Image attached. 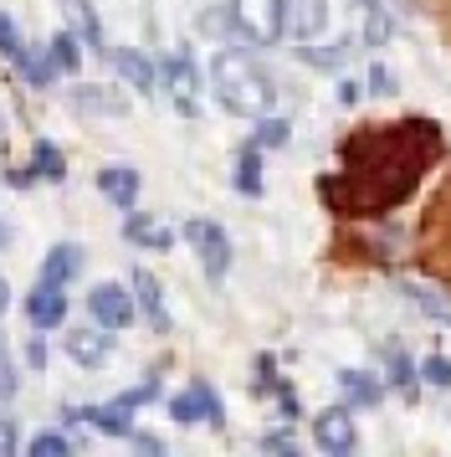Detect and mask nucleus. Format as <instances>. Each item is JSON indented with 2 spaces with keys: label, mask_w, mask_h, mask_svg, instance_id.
Returning <instances> with one entry per match:
<instances>
[{
  "label": "nucleus",
  "mask_w": 451,
  "mask_h": 457,
  "mask_svg": "<svg viewBox=\"0 0 451 457\" xmlns=\"http://www.w3.org/2000/svg\"><path fill=\"white\" fill-rule=\"evenodd\" d=\"M441 154V134L436 124L415 119V124H380V134L348 139L344 145V180L354 186L348 201H339L344 216H374L390 211L400 195H410V186L421 180L426 160Z\"/></svg>",
  "instance_id": "1"
},
{
  "label": "nucleus",
  "mask_w": 451,
  "mask_h": 457,
  "mask_svg": "<svg viewBox=\"0 0 451 457\" xmlns=\"http://www.w3.org/2000/svg\"><path fill=\"white\" fill-rule=\"evenodd\" d=\"M210 83H216L221 108L242 113V119H262L266 108H272V83H266L262 72H257V62L242 57V52H216Z\"/></svg>",
  "instance_id": "2"
},
{
  "label": "nucleus",
  "mask_w": 451,
  "mask_h": 457,
  "mask_svg": "<svg viewBox=\"0 0 451 457\" xmlns=\"http://www.w3.org/2000/svg\"><path fill=\"white\" fill-rule=\"evenodd\" d=\"M231 21L251 46H277L287 31V0H231Z\"/></svg>",
  "instance_id": "3"
},
{
  "label": "nucleus",
  "mask_w": 451,
  "mask_h": 457,
  "mask_svg": "<svg viewBox=\"0 0 451 457\" xmlns=\"http://www.w3.org/2000/svg\"><path fill=\"white\" fill-rule=\"evenodd\" d=\"M184 237H190V247H195V257H201L205 278H210V283H221L226 268H231V237H226L216 221H190Z\"/></svg>",
  "instance_id": "4"
},
{
  "label": "nucleus",
  "mask_w": 451,
  "mask_h": 457,
  "mask_svg": "<svg viewBox=\"0 0 451 457\" xmlns=\"http://www.w3.org/2000/svg\"><path fill=\"white\" fill-rule=\"evenodd\" d=\"M313 442H318L328 457H348L354 453V447H359V427H354L348 406H328V411L313 416Z\"/></svg>",
  "instance_id": "5"
},
{
  "label": "nucleus",
  "mask_w": 451,
  "mask_h": 457,
  "mask_svg": "<svg viewBox=\"0 0 451 457\" xmlns=\"http://www.w3.org/2000/svg\"><path fill=\"white\" fill-rule=\"evenodd\" d=\"M87 313L98 319L102 329H128L134 324V293L119 288V283H98L87 293Z\"/></svg>",
  "instance_id": "6"
},
{
  "label": "nucleus",
  "mask_w": 451,
  "mask_h": 457,
  "mask_svg": "<svg viewBox=\"0 0 451 457\" xmlns=\"http://www.w3.org/2000/svg\"><path fill=\"white\" fill-rule=\"evenodd\" d=\"M164 83H169V98H175V108H180L184 119L201 113V78H195V62H190L184 52H175V57L164 62Z\"/></svg>",
  "instance_id": "7"
},
{
  "label": "nucleus",
  "mask_w": 451,
  "mask_h": 457,
  "mask_svg": "<svg viewBox=\"0 0 451 457\" xmlns=\"http://www.w3.org/2000/svg\"><path fill=\"white\" fill-rule=\"evenodd\" d=\"M26 319H31V329H57L62 319H67V293H62V283H46L41 278L37 288L26 293Z\"/></svg>",
  "instance_id": "8"
},
{
  "label": "nucleus",
  "mask_w": 451,
  "mask_h": 457,
  "mask_svg": "<svg viewBox=\"0 0 451 457\" xmlns=\"http://www.w3.org/2000/svg\"><path fill=\"white\" fill-rule=\"evenodd\" d=\"M169 416L175 421H210V427H221V401H216V391L205 380H195L190 391H180L169 401Z\"/></svg>",
  "instance_id": "9"
},
{
  "label": "nucleus",
  "mask_w": 451,
  "mask_h": 457,
  "mask_svg": "<svg viewBox=\"0 0 451 457\" xmlns=\"http://www.w3.org/2000/svg\"><path fill=\"white\" fill-rule=\"evenodd\" d=\"M134 406L123 401H108V406H82V411H67L72 421H87L93 432H108V436H134V421H128Z\"/></svg>",
  "instance_id": "10"
},
{
  "label": "nucleus",
  "mask_w": 451,
  "mask_h": 457,
  "mask_svg": "<svg viewBox=\"0 0 451 457\" xmlns=\"http://www.w3.org/2000/svg\"><path fill=\"white\" fill-rule=\"evenodd\" d=\"M324 26H328V5L324 0H287V31H292L298 42H313Z\"/></svg>",
  "instance_id": "11"
},
{
  "label": "nucleus",
  "mask_w": 451,
  "mask_h": 457,
  "mask_svg": "<svg viewBox=\"0 0 451 457\" xmlns=\"http://www.w3.org/2000/svg\"><path fill=\"white\" fill-rule=\"evenodd\" d=\"M98 190H102V195H108L119 211H128L134 201H139V170H128V165L98 170Z\"/></svg>",
  "instance_id": "12"
},
{
  "label": "nucleus",
  "mask_w": 451,
  "mask_h": 457,
  "mask_svg": "<svg viewBox=\"0 0 451 457\" xmlns=\"http://www.w3.org/2000/svg\"><path fill=\"white\" fill-rule=\"evenodd\" d=\"M108 350H113V334L102 329H72L67 334V354L78 360V365H102L108 360Z\"/></svg>",
  "instance_id": "13"
},
{
  "label": "nucleus",
  "mask_w": 451,
  "mask_h": 457,
  "mask_svg": "<svg viewBox=\"0 0 451 457\" xmlns=\"http://www.w3.org/2000/svg\"><path fill=\"white\" fill-rule=\"evenodd\" d=\"M113 67H119V78L128 87H139V93H154V62L144 57V52H134V46H113Z\"/></svg>",
  "instance_id": "14"
},
{
  "label": "nucleus",
  "mask_w": 451,
  "mask_h": 457,
  "mask_svg": "<svg viewBox=\"0 0 451 457\" xmlns=\"http://www.w3.org/2000/svg\"><path fill=\"white\" fill-rule=\"evenodd\" d=\"M62 11H67V26L78 31V42L93 46V52H102V26H98L93 0H62Z\"/></svg>",
  "instance_id": "15"
},
{
  "label": "nucleus",
  "mask_w": 451,
  "mask_h": 457,
  "mask_svg": "<svg viewBox=\"0 0 451 457\" xmlns=\"http://www.w3.org/2000/svg\"><path fill=\"white\" fill-rule=\"evenodd\" d=\"M78 268H82V247L57 242V247L46 252V262H41V278L46 283H67V278H78Z\"/></svg>",
  "instance_id": "16"
},
{
  "label": "nucleus",
  "mask_w": 451,
  "mask_h": 457,
  "mask_svg": "<svg viewBox=\"0 0 451 457\" xmlns=\"http://www.w3.org/2000/svg\"><path fill=\"white\" fill-rule=\"evenodd\" d=\"M134 293H139V309L149 313V324L154 329H169V313H164V293H160V283H154V272H134Z\"/></svg>",
  "instance_id": "17"
},
{
  "label": "nucleus",
  "mask_w": 451,
  "mask_h": 457,
  "mask_svg": "<svg viewBox=\"0 0 451 457\" xmlns=\"http://www.w3.org/2000/svg\"><path fill=\"white\" fill-rule=\"evenodd\" d=\"M72 104L82 113H128V98L123 93H108V87H72Z\"/></svg>",
  "instance_id": "18"
},
{
  "label": "nucleus",
  "mask_w": 451,
  "mask_h": 457,
  "mask_svg": "<svg viewBox=\"0 0 451 457\" xmlns=\"http://www.w3.org/2000/svg\"><path fill=\"white\" fill-rule=\"evenodd\" d=\"M231 180H236L242 195H262V149L246 145L242 154H236V175H231Z\"/></svg>",
  "instance_id": "19"
},
{
  "label": "nucleus",
  "mask_w": 451,
  "mask_h": 457,
  "mask_svg": "<svg viewBox=\"0 0 451 457\" xmlns=\"http://www.w3.org/2000/svg\"><path fill=\"white\" fill-rule=\"evenodd\" d=\"M128 242H139V247H154V252H169V242H175V231L160 227V221H149V216H128Z\"/></svg>",
  "instance_id": "20"
},
{
  "label": "nucleus",
  "mask_w": 451,
  "mask_h": 457,
  "mask_svg": "<svg viewBox=\"0 0 451 457\" xmlns=\"http://www.w3.org/2000/svg\"><path fill=\"white\" fill-rule=\"evenodd\" d=\"M46 57H52V67H57V72H78V67H82L78 31H57V37H52V46H46Z\"/></svg>",
  "instance_id": "21"
},
{
  "label": "nucleus",
  "mask_w": 451,
  "mask_h": 457,
  "mask_svg": "<svg viewBox=\"0 0 451 457\" xmlns=\"http://www.w3.org/2000/svg\"><path fill=\"white\" fill-rule=\"evenodd\" d=\"M31 175H41V180H62V175H67L62 149L46 145V139H37V149H31Z\"/></svg>",
  "instance_id": "22"
},
{
  "label": "nucleus",
  "mask_w": 451,
  "mask_h": 457,
  "mask_svg": "<svg viewBox=\"0 0 451 457\" xmlns=\"http://www.w3.org/2000/svg\"><path fill=\"white\" fill-rule=\"evenodd\" d=\"M339 386H344V395L348 401H359V406H374V401H380V380H369L365 370H339Z\"/></svg>",
  "instance_id": "23"
},
{
  "label": "nucleus",
  "mask_w": 451,
  "mask_h": 457,
  "mask_svg": "<svg viewBox=\"0 0 451 457\" xmlns=\"http://www.w3.org/2000/svg\"><path fill=\"white\" fill-rule=\"evenodd\" d=\"M287 139H292V124L287 119H266V113H262V124H257V134H251L257 149H287Z\"/></svg>",
  "instance_id": "24"
},
{
  "label": "nucleus",
  "mask_w": 451,
  "mask_h": 457,
  "mask_svg": "<svg viewBox=\"0 0 451 457\" xmlns=\"http://www.w3.org/2000/svg\"><path fill=\"white\" fill-rule=\"evenodd\" d=\"M390 31H395V26H390L385 5H380V0H374V5H365V46H385Z\"/></svg>",
  "instance_id": "25"
},
{
  "label": "nucleus",
  "mask_w": 451,
  "mask_h": 457,
  "mask_svg": "<svg viewBox=\"0 0 451 457\" xmlns=\"http://www.w3.org/2000/svg\"><path fill=\"white\" fill-rule=\"evenodd\" d=\"M406 293H410V303H421V309H426L430 319H441V324H451V298H441V293L421 288V283H406Z\"/></svg>",
  "instance_id": "26"
},
{
  "label": "nucleus",
  "mask_w": 451,
  "mask_h": 457,
  "mask_svg": "<svg viewBox=\"0 0 451 457\" xmlns=\"http://www.w3.org/2000/svg\"><path fill=\"white\" fill-rule=\"evenodd\" d=\"M348 52H354V42H333V46H324V52H318V46H303V62L308 67H339Z\"/></svg>",
  "instance_id": "27"
},
{
  "label": "nucleus",
  "mask_w": 451,
  "mask_h": 457,
  "mask_svg": "<svg viewBox=\"0 0 451 457\" xmlns=\"http://www.w3.org/2000/svg\"><path fill=\"white\" fill-rule=\"evenodd\" d=\"M421 380L436 386V391H451V360H447V354H430L426 365H421Z\"/></svg>",
  "instance_id": "28"
},
{
  "label": "nucleus",
  "mask_w": 451,
  "mask_h": 457,
  "mask_svg": "<svg viewBox=\"0 0 451 457\" xmlns=\"http://www.w3.org/2000/svg\"><path fill=\"white\" fill-rule=\"evenodd\" d=\"M67 453H72V442H67V436H57V432L31 436V457H67Z\"/></svg>",
  "instance_id": "29"
},
{
  "label": "nucleus",
  "mask_w": 451,
  "mask_h": 457,
  "mask_svg": "<svg viewBox=\"0 0 451 457\" xmlns=\"http://www.w3.org/2000/svg\"><path fill=\"white\" fill-rule=\"evenodd\" d=\"M0 57H11V62H16V57H20V37H16V21H11L5 11H0Z\"/></svg>",
  "instance_id": "30"
},
{
  "label": "nucleus",
  "mask_w": 451,
  "mask_h": 457,
  "mask_svg": "<svg viewBox=\"0 0 451 457\" xmlns=\"http://www.w3.org/2000/svg\"><path fill=\"white\" fill-rule=\"evenodd\" d=\"M390 380H395L400 391H410V386H415V370H410L406 354H390Z\"/></svg>",
  "instance_id": "31"
},
{
  "label": "nucleus",
  "mask_w": 451,
  "mask_h": 457,
  "mask_svg": "<svg viewBox=\"0 0 451 457\" xmlns=\"http://www.w3.org/2000/svg\"><path fill=\"white\" fill-rule=\"evenodd\" d=\"M16 395V365H11V354L0 350V401H11Z\"/></svg>",
  "instance_id": "32"
},
{
  "label": "nucleus",
  "mask_w": 451,
  "mask_h": 457,
  "mask_svg": "<svg viewBox=\"0 0 451 457\" xmlns=\"http://www.w3.org/2000/svg\"><path fill=\"white\" fill-rule=\"evenodd\" d=\"M16 442H20L16 421H11V416H0V457H16Z\"/></svg>",
  "instance_id": "33"
},
{
  "label": "nucleus",
  "mask_w": 451,
  "mask_h": 457,
  "mask_svg": "<svg viewBox=\"0 0 451 457\" xmlns=\"http://www.w3.org/2000/svg\"><path fill=\"white\" fill-rule=\"evenodd\" d=\"M369 93H380V98H390V93H395V78H390L385 67H374V72H369Z\"/></svg>",
  "instance_id": "34"
},
{
  "label": "nucleus",
  "mask_w": 451,
  "mask_h": 457,
  "mask_svg": "<svg viewBox=\"0 0 451 457\" xmlns=\"http://www.w3.org/2000/svg\"><path fill=\"white\" fill-rule=\"evenodd\" d=\"M339 104H359V83H339Z\"/></svg>",
  "instance_id": "35"
},
{
  "label": "nucleus",
  "mask_w": 451,
  "mask_h": 457,
  "mask_svg": "<svg viewBox=\"0 0 451 457\" xmlns=\"http://www.w3.org/2000/svg\"><path fill=\"white\" fill-rule=\"evenodd\" d=\"M26 360H31L37 370H41V365H46V350H41V339H31V345H26Z\"/></svg>",
  "instance_id": "36"
},
{
  "label": "nucleus",
  "mask_w": 451,
  "mask_h": 457,
  "mask_svg": "<svg viewBox=\"0 0 451 457\" xmlns=\"http://www.w3.org/2000/svg\"><path fill=\"white\" fill-rule=\"evenodd\" d=\"M262 447H266V453H292V442H287V436H262Z\"/></svg>",
  "instance_id": "37"
},
{
  "label": "nucleus",
  "mask_w": 451,
  "mask_h": 457,
  "mask_svg": "<svg viewBox=\"0 0 451 457\" xmlns=\"http://www.w3.org/2000/svg\"><path fill=\"white\" fill-rule=\"evenodd\" d=\"M5 303H11V288H5V278H0V313H5Z\"/></svg>",
  "instance_id": "38"
},
{
  "label": "nucleus",
  "mask_w": 451,
  "mask_h": 457,
  "mask_svg": "<svg viewBox=\"0 0 451 457\" xmlns=\"http://www.w3.org/2000/svg\"><path fill=\"white\" fill-rule=\"evenodd\" d=\"M348 5H354V11H365V5H374V0H348Z\"/></svg>",
  "instance_id": "39"
}]
</instances>
